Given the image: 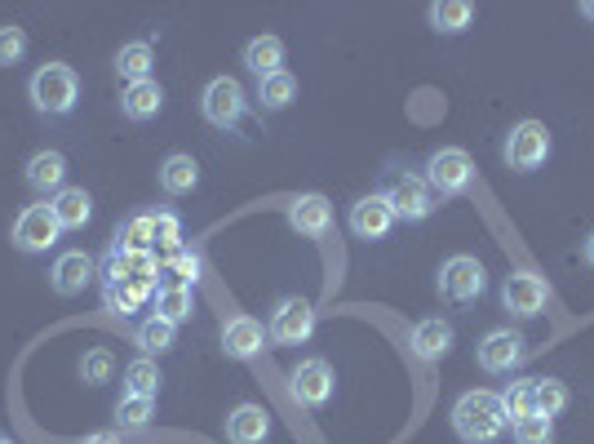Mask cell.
<instances>
[{
	"label": "cell",
	"instance_id": "18",
	"mask_svg": "<svg viewBox=\"0 0 594 444\" xmlns=\"http://www.w3.org/2000/svg\"><path fill=\"white\" fill-rule=\"evenodd\" d=\"M267 343H271V338H267L263 320H254V316H236V320L222 325V352H227L231 361H254Z\"/></svg>",
	"mask_w": 594,
	"mask_h": 444
},
{
	"label": "cell",
	"instance_id": "34",
	"mask_svg": "<svg viewBox=\"0 0 594 444\" xmlns=\"http://www.w3.org/2000/svg\"><path fill=\"white\" fill-rule=\"evenodd\" d=\"M178 249H187V245H182V218L169 214V209H160V214H156V240H151V254L174 258Z\"/></svg>",
	"mask_w": 594,
	"mask_h": 444
},
{
	"label": "cell",
	"instance_id": "31",
	"mask_svg": "<svg viewBox=\"0 0 594 444\" xmlns=\"http://www.w3.org/2000/svg\"><path fill=\"white\" fill-rule=\"evenodd\" d=\"M160 280H165V285H178V289H191V285L200 280V254L178 249L174 258L160 263Z\"/></svg>",
	"mask_w": 594,
	"mask_h": 444
},
{
	"label": "cell",
	"instance_id": "13",
	"mask_svg": "<svg viewBox=\"0 0 594 444\" xmlns=\"http://www.w3.org/2000/svg\"><path fill=\"white\" fill-rule=\"evenodd\" d=\"M333 365L328 361H319V356H310V361H297L294 378H289V387H294V401L301 410H324L328 401H333Z\"/></svg>",
	"mask_w": 594,
	"mask_h": 444
},
{
	"label": "cell",
	"instance_id": "4",
	"mask_svg": "<svg viewBox=\"0 0 594 444\" xmlns=\"http://www.w3.org/2000/svg\"><path fill=\"white\" fill-rule=\"evenodd\" d=\"M506 169L515 174H537L546 160H551V129L542 120H519L511 134H506Z\"/></svg>",
	"mask_w": 594,
	"mask_h": 444
},
{
	"label": "cell",
	"instance_id": "37",
	"mask_svg": "<svg viewBox=\"0 0 594 444\" xmlns=\"http://www.w3.org/2000/svg\"><path fill=\"white\" fill-rule=\"evenodd\" d=\"M568 401H573V396H568V387H564L560 378H537V414H542V418L555 423V418L568 410Z\"/></svg>",
	"mask_w": 594,
	"mask_h": 444
},
{
	"label": "cell",
	"instance_id": "25",
	"mask_svg": "<svg viewBox=\"0 0 594 444\" xmlns=\"http://www.w3.org/2000/svg\"><path fill=\"white\" fill-rule=\"evenodd\" d=\"M116 71H120L129 85L151 80V71H156V49H151L147 40H129V45H120V53H116Z\"/></svg>",
	"mask_w": 594,
	"mask_h": 444
},
{
	"label": "cell",
	"instance_id": "9",
	"mask_svg": "<svg viewBox=\"0 0 594 444\" xmlns=\"http://www.w3.org/2000/svg\"><path fill=\"white\" fill-rule=\"evenodd\" d=\"M200 111H205V120L214 129H236L245 120V89H240V80H231V76L209 80L205 93H200Z\"/></svg>",
	"mask_w": 594,
	"mask_h": 444
},
{
	"label": "cell",
	"instance_id": "11",
	"mask_svg": "<svg viewBox=\"0 0 594 444\" xmlns=\"http://www.w3.org/2000/svg\"><path fill=\"white\" fill-rule=\"evenodd\" d=\"M102 280L147 285V289H156V280H160V258H156L151 249H120V245H111V249H107Z\"/></svg>",
	"mask_w": 594,
	"mask_h": 444
},
{
	"label": "cell",
	"instance_id": "10",
	"mask_svg": "<svg viewBox=\"0 0 594 444\" xmlns=\"http://www.w3.org/2000/svg\"><path fill=\"white\" fill-rule=\"evenodd\" d=\"M310 334H315V307L306 298H280L271 312L267 338L280 347H301V343H310Z\"/></svg>",
	"mask_w": 594,
	"mask_h": 444
},
{
	"label": "cell",
	"instance_id": "28",
	"mask_svg": "<svg viewBox=\"0 0 594 444\" xmlns=\"http://www.w3.org/2000/svg\"><path fill=\"white\" fill-rule=\"evenodd\" d=\"M471 22H475V4H466V0H439V4H430V27L444 31V36H462Z\"/></svg>",
	"mask_w": 594,
	"mask_h": 444
},
{
	"label": "cell",
	"instance_id": "3",
	"mask_svg": "<svg viewBox=\"0 0 594 444\" xmlns=\"http://www.w3.org/2000/svg\"><path fill=\"white\" fill-rule=\"evenodd\" d=\"M435 289H439L444 303H453V307H471V303L484 298V289H488V272H484L479 258H471V254H453V258L439 263Z\"/></svg>",
	"mask_w": 594,
	"mask_h": 444
},
{
	"label": "cell",
	"instance_id": "1",
	"mask_svg": "<svg viewBox=\"0 0 594 444\" xmlns=\"http://www.w3.org/2000/svg\"><path fill=\"white\" fill-rule=\"evenodd\" d=\"M448 418H453V432H457L462 444H497L506 436V427H511L502 396H497V392H484V387L466 392V396L453 405Z\"/></svg>",
	"mask_w": 594,
	"mask_h": 444
},
{
	"label": "cell",
	"instance_id": "21",
	"mask_svg": "<svg viewBox=\"0 0 594 444\" xmlns=\"http://www.w3.org/2000/svg\"><path fill=\"white\" fill-rule=\"evenodd\" d=\"M49 209H53V218H58L62 231H80V227L93 218V196H89L85 187H62V191L49 200Z\"/></svg>",
	"mask_w": 594,
	"mask_h": 444
},
{
	"label": "cell",
	"instance_id": "23",
	"mask_svg": "<svg viewBox=\"0 0 594 444\" xmlns=\"http://www.w3.org/2000/svg\"><path fill=\"white\" fill-rule=\"evenodd\" d=\"M245 67H249L258 80L285 71V40H280V36H254V40L245 45Z\"/></svg>",
	"mask_w": 594,
	"mask_h": 444
},
{
	"label": "cell",
	"instance_id": "26",
	"mask_svg": "<svg viewBox=\"0 0 594 444\" xmlns=\"http://www.w3.org/2000/svg\"><path fill=\"white\" fill-rule=\"evenodd\" d=\"M151 294H156V289H147V285L102 280V303H107V312H116V316H133V312H142V307L151 303Z\"/></svg>",
	"mask_w": 594,
	"mask_h": 444
},
{
	"label": "cell",
	"instance_id": "7",
	"mask_svg": "<svg viewBox=\"0 0 594 444\" xmlns=\"http://www.w3.org/2000/svg\"><path fill=\"white\" fill-rule=\"evenodd\" d=\"M546 303H551V285H546V276H537V272H511V276L502 280V307H506L515 320H533V316H542Z\"/></svg>",
	"mask_w": 594,
	"mask_h": 444
},
{
	"label": "cell",
	"instance_id": "14",
	"mask_svg": "<svg viewBox=\"0 0 594 444\" xmlns=\"http://www.w3.org/2000/svg\"><path fill=\"white\" fill-rule=\"evenodd\" d=\"M93 276H98V263L85 249H67V254H58V263L49 272V289L58 298H76V294H85L93 285Z\"/></svg>",
	"mask_w": 594,
	"mask_h": 444
},
{
	"label": "cell",
	"instance_id": "2",
	"mask_svg": "<svg viewBox=\"0 0 594 444\" xmlns=\"http://www.w3.org/2000/svg\"><path fill=\"white\" fill-rule=\"evenodd\" d=\"M27 98L40 116H67L80 98V76L67 62H44L27 85Z\"/></svg>",
	"mask_w": 594,
	"mask_h": 444
},
{
	"label": "cell",
	"instance_id": "36",
	"mask_svg": "<svg viewBox=\"0 0 594 444\" xmlns=\"http://www.w3.org/2000/svg\"><path fill=\"white\" fill-rule=\"evenodd\" d=\"M111 374H116V356H111L107 347H89V352L80 356V378H85L89 387L111 383Z\"/></svg>",
	"mask_w": 594,
	"mask_h": 444
},
{
	"label": "cell",
	"instance_id": "12",
	"mask_svg": "<svg viewBox=\"0 0 594 444\" xmlns=\"http://www.w3.org/2000/svg\"><path fill=\"white\" fill-rule=\"evenodd\" d=\"M58 236H62V227L49 205H27L13 218V249H22V254H44L49 245H58Z\"/></svg>",
	"mask_w": 594,
	"mask_h": 444
},
{
	"label": "cell",
	"instance_id": "17",
	"mask_svg": "<svg viewBox=\"0 0 594 444\" xmlns=\"http://www.w3.org/2000/svg\"><path fill=\"white\" fill-rule=\"evenodd\" d=\"M22 178H27V187L40 191V196H58V191L67 187V156L53 151V147H44V151H36V156L27 160Z\"/></svg>",
	"mask_w": 594,
	"mask_h": 444
},
{
	"label": "cell",
	"instance_id": "29",
	"mask_svg": "<svg viewBox=\"0 0 594 444\" xmlns=\"http://www.w3.org/2000/svg\"><path fill=\"white\" fill-rule=\"evenodd\" d=\"M174 338H178V329L169 325V320H160V316H147L138 329H133V343H138V352L142 356H160V352H169L174 347Z\"/></svg>",
	"mask_w": 594,
	"mask_h": 444
},
{
	"label": "cell",
	"instance_id": "27",
	"mask_svg": "<svg viewBox=\"0 0 594 444\" xmlns=\"http://www.w3.org/2000/svg\"><path fill=\"white\" fill-rule=\"evenodd\" d=\"M191 312H196L191 289H178V285H160V289H156V312H151V316H160V320H169V325L178 329L182 320H191Z\"/></svg>",
	"mask_w": 594,
	"mask_h": 444
},
{
	"label": "cell",
	"instance_id": "16",
	"mask_svg": "<svg viewBox=\"0 0 594 444\" xmlns=\"http://www.w3.org/2000/svg\"><path fill=\"white\" fill-rule=\"evenodd\" d=\"M453 325L444 320V316H426V320H417L413 325V334H408V347H413V356L417 361H426V365H439L448 352H453Z\"/></svg>",
	"mask_w": 594,
	"mask_h": 444
},
{
	"label": "cell",
	"instance_id": "42",
	"mask_svg": "<svg viewBox=\"0 0 594 444\" xmlns=\"http://www.w3.org/2000/svg\"><path fill=\"white\" fill-rule=\"evenodd\" d=\"M586 263L594 267V231H591V240H586Z\"/></svg>",
	"mask_w": 594,
	"mask_h": 444
},
{
	"label": "cell",
	"instance_id": "33",
	"mask_svg": "<svg viewBox=\"0 0 594 444\" xmlns=\"http://www.w3.org/2000/svg\"><path fill=\"white\" fill-rule=\"evenodd\" d=\"M502 405H506V418H511V423L537 414V378H519V383H511V387L502 392Z\"/></svg>",
	"mask_w": 594,
	"mask_h": 444
},
{
	"label": "cell",
	"instance_id": "43",
	"mask_svg": "<svg viewBox=\"0 0 594 444\" xmlns=\"http://www.w3.org/2000/svg\"><path fill=\"white\" fill-rule=\"evenodd\" d=\"M582 13H586V18H594V0H586V4H582Z\"/></svg>",
	"mask_w": 594,
	"mask_h": 444
},
{
	"label": "cell",
	"instance_id": "20",
	"mask_svg": "<svg viewBox=\"0 0 594 444\" xmlns=\"http://www.w3.org/2000/svg\"><path fill=\"white\" fill-rule=\"evenodd\" d=\"M289 223L297 227V236H324L328 227H333V205L319 196V191H306V196H297L294 205H289Z\"/></svg>",
	"mask_w": 594,
	"mask_h": 444
},
{
	"label": "cell",
	"instance_id": "44",
	"mask_svg": "<svg viewBox=\"0 0 594 444\" xmlns=\"http://www.w3.org/2000/svg\"><path fill=\"white\" fill-rule=\"evenodd\" d=\"M0 444H9V441H4V436H0Z\"/></svg>",
	"mask_w": 594,
	"mask_h": 444
},
{
	"label": "cell",
	"instance_id": "24",
	"mask_svg": "<svg viewBox=\"0 0 594 444\" xmlns=\"http://www.w3.org/2000/svg\"><path fill=\"white\" fill-rule=\"evenodd\" d=\"M160 187L169 196H191L200 187V160L187 156V151H174L165 165H160Z\"/></svg>",
	"mask_w": 594,
	"mask_h": 444
},
{
	"label": "cell",
	"instance_id": "5",
	"mask_svg": "<svg viewBox=\"0 0 594 444\" xmlns=\"http://www.w3.org/2000/svg\"><path fill=\"white\" fill-rule=\"evenodd\" d=\"M422 178L430 182L435 196H466L475 187V160L462 147H439V151H430Z\"/></svg>",
	"mask_w": 594,
	"mask_h": 444
},
{
	"label": "cell",
	"instance_id": "22",
	"mask_svg": "<svg viewBox=\"0 0 594 444\" xmlns=\"http://www.w3.org/2000/svg\"><path fill=\"white\" fill-rule=\"evenodd\" d=\"M160 107H165V89H160L156 76L138 80V85H125V93H120V111L129 120H151V116H160Z\"/></svg>",
	"mask_w": 594,
	"mask_h": 444
},
{
	"label": "cell",
	"instance_id": "35",
	"mask_svg": "<svg viewBox=\"0 0 594 444\" xmlns=\"http://www.w3.org/2000/svg\"><path fill=\"white\" fill-rule=\"evenodd\" d=\"M151 240H156V214H133V218L116 231L111 245H120V249H151Z\"/></svg>",
	"mask_w": 594,
	"mask_h": 444
},
{
	"label": "cell",
	"instance_id": "6",
	"mask_svg": "<svg viewBox=\"0 0 594 444\" xmlns=\"http://www.w3.org/2000/svg\"><path fill=\"white\" fill-rule=\"evenodd\" d=\"M382 196L395 209V218H404V223H426L435 214V191L422 174H395Z\"/></svg>",
	"mask_w": 594,
	"mask_h": 444
},
{
	"label": "cell",
	"instance_id": "15",
	"mask_svg": "<svg viewBox=\"0 0 594 444\" xmlns=\"http://www.w3.org/2000/svg\"><path fill=\"white\" fill-rule=\"evenodd\" d=\"M350 231L359 236V240H386L390 236V227L399 223L395 218V209L386 205V196L382 191H373V196H359L355 205H350Z\"/></svg>",
	"mask_w": 594,
	"mask_h": 444
},
{
	"label": "cell",
	"instance_id": "19",
	"mask_svg": "<svg viewBox=\"0 0 594 444\" xmlns=\"http://www.w3.org/2000/svg\"><path fill=\"white\" fill-rule=\"evenodd\" d=\"M271 436V414L263 405H236L227 414V441L231 444H267Z\"/></svg>",
	"mask_w": 594,
	"mask_h": 444
},
{
	"label": "cell",
	"instance_id": "8",
	"mask_svg": "<svg viewBox=\"0 0 594 444\" xmlns=\"http://www.w3.org/2000/svg\"><path fill=\"white\" fill-rule=\"evenodd\" d=\"M475 356H479V369H484V374L506 378V374H515V369L524 365L528 343H524L519 329H493V334H484V343L475 347Z\"/></svg>",
	"mask_w": 594,
	"mask_h": 444
},
{
	"label": "cell",
	"instance_id": "38",
	"mask_svg": "<svg viewBox=\"0 0 594 444\" xmlns=\"http://www.w3.org/2000/svg\"><path fill=\"white\" fill-rule=\"evenodd\" d=\"M151 418H156V401H147V396H120V405H116V423H120V427L138 432V427H147Z\"/></svg>",
	"mask_w": 594,
	"mask_h": 444
},
{
	"label": "cell",
	"instance_id": "39",
	"mask_svg": "<svg viewBox=\"0 0 594 444\" xmlns=\"http://www.w3.org/2000/svg\"><path fill=\"white\" fill-rule=\"evenodd\" d=\"M511 432H515V444H555V423L542 418V414H528V418L511 423Z\"/></svg>",
	"mask_w": 594,
	"mask_h": 444
},
{
	"label": "cell",
	"instance_id": "30",
	"mask_svg": "<svg viewBox=\"0 0 594 444\" xmlns=\"http://www.w3.org/2000/svg\"><path fill=\"white\" fill-rule=\"evenodd\" d=\"M160 383H165V378H160V369H156L151 356H138V361L125 365V396H147V401H156Z\"/></svg>",
	"mask_w": 594,
	"mask_h": 444
},
{
	"label": "cell",
	"instance_id": "32",
	"mask_svg": "<svg viewBox=\"0 0 594 444\" xmlns=\"http://www.w3.org/2000/svg\"><path fill=\"white\" fill-rule=\"evenodd\" d=\"M294 98H297V76H289V71H276V76L258 80V102L267 111H285Z\"/></svg>",
	"mask_w": 594,
	"mask_h": 444
},
{
	"label": "cell",
	"instance_id": "41",
	"mask_svg": "<svg viewBox=\"0 0 594 444\" xmlns=\"http://www.w3.org/2000/svg\"><path fill=\"white\" fill-rule=\"evenodd\" d=\"M85 444H120L111 432H98V436H85Z\"/></svg>",
	"mask_w": 594,
	"mask_h": 444
},
{
	"label": "cell",
	"instance_id": "40",
	"mask_svg": "<svg viewBox=\"0 0 594 444\" xmlns=\"http://www.w3.org/2000/svg\"><path fill=\"white\" fill-rule=\"evenodd\" d=\"M27 58V31L22 27H0V67H13Z\"/></svg>",
	"mask_w": 594,
	"mask_h": 444
}]
</instances>
